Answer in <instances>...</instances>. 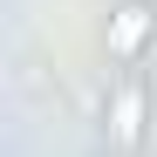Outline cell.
Instances as JSON below:
<instances>
[{"instance_id": "6da1fadb", "label": "cell", "mask_w": 157, "mask_h": 157, "mask_svg": "<svg viewBox=\"0 0 157 157\" xmlns=\"http://www.w3.org/2000/svg\"><path fill=\"white\" fill-rule=\"evenodd\" d=\"M144 130H150L144 75H123V82H116V96H109V144H116V150H144Z\"/></svg>"}, {"instance_id": "7a4b0ae2", "label": "cell", "mask_w": 157, "mask_h": 157, "mask_svg": "<svg viewBox=\"0 0 157 157\" xmlns=\"http://www.w3.org/2000/svg\"><path fill=\"white\" fill-rule=\"evenodd\" d=\"M150 28H157V14H150V0H116V14H109V55L130 68L144 55V41H150Z\"/></svg>"}]
</instances>
